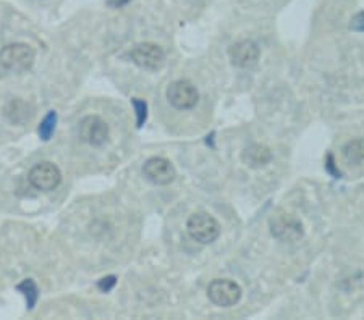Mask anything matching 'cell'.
Wrapping results in <instances>:
<instances>
[{
	"instance_id": "1",
	"label": "cell",
	"mask_w": 364,
	"mask_h": 320,
	"mask_svg": "<svg viewBox=\"0 0 364 320\" xmlns=\"http://www.w3.org/2000/svg\"><path fill=\"white\" fill-rule=\"evenodd\" d=\"M34 58H36V54L33 48L23 43L9 44L0 50V65L14 73L28 72L33 67Z\"/></svg>"
},
{
	"instance_id": "2",
	"label": "cell",
	"mask_w": 364,
	"mask_h": 320,
	"mask_svg": "<svg viewBox=\"0 0 364 320\" xmlns=\"http://www.w3.org/2000/svg\"><path fill=\"white\" fill-rule=\"evenodd\" d=\"M188 235L199 244L214 243L220 235V225L208 212H196L188 219Z\"/></svg>"
},
{
	"instance_id": "3",
	"label": "cell",
	"mask_w": 364,
	"mask_h": 320,
	"mask_svg": "<svg viewBox=\"0 0 364 320\" xmlns=\"http://www.w3.org/2000/svg\"><path fill=\"white\" fill-rule=\"evenodd\" d=\"M208 298L220 307H232L242 299V288L240 285L228 278H217L208 287Z\"/></svg>"
},
{
	"instance_id": "4",
	"label": "cell",
	"mask_w": 364,
	"mask_h": 320,
	"mask_svg": "<svg viewBox=\"0 0 364 320\" xmlns=\"http://www.w3.org/2000/svg\"><path fill=\"white\" fill-rule=\"evenodd\" d=\"M28 182L38 191H54L62 182V173L52 162H41L28 173Z\"/></svg>"
},
{
	"instance_id": "5",
	"label": "cell",
	"mask_w": 364,
	"mask_h": 320,
	"mask_svg": "<svg viewBox=\"0 0 364 320\" xmlns=\"http://www.w3.org/2000/svg\"><path fill=\"white\" fill-rule=\"evenodd\" d=\"M167 99L170 106L177 110H190L196 107L199 101V92L196 86L186 79L173 81L167 89Z\"/></svg>"
},
{
	"instance_id": "6",
	"label": "cell",
	"mask_w": 364,
	"mask_h": 320,
	"mask_svg": "<svg viewBox=\"0 0 364 320\" xmlns=\"http://www.w3.org/2000/svg\"><path fill=\"white\" fill-rule=\"evenodd\" d=\"M130 58L134 65H138L139 68L156 72V70L162 68L164 62H166V54H164L162 48H159L157 44L143 43L134 45L130 50Z\"/></svg>"
},
{
	"instance_id": "7",
	"label": "cell",
	"mask_w": 364,
	"mask_h": 320,
	"mask_svg": "<svg viewBox=\"0 0 364 320\" xmlns=\"http://www.w3.org/2000/svg\"><path fill=\"white\" fill-rule=\"evenodd\" d=\"M271 233L280 241H296L304 235V226L293 214H280L271 220Z\"/></svg>"
},
{
	"instance_id": "8",
	"label": "cell",
	"mask_w": 364,
	"mask_h": 320,
	"mask_svg": "<svg viewBox=\"0 0 364 320\" xmlns=\"http://www.w3.org/2000/svg\"><path fill=\"white\" fill-rule=\"evenodd\" d=\"M80 136L83 141L99 148L109 139V125L97 115H87L80 121Z\"/></svg>"
},
{
	"instance_id": "9",
	"label": "cell",
	"mask_w": 364,
	"mask_h": 320,
	"mask_svg": "<svg viewBox=\"0 0 364 320\" xmlns=\"http://www.w3.org/2000/svg\"><path fill=\"white\" fill-rule=\"evenodd\" d=\"M143 173L151 183L159 186L170 184L175 180V177H177L175 167L170 164V160L164 159V157H151L149 160H146Z\"/></svg>"
},
{
	"instance_id": "10",
	"label": "cell",
	"mask_w": 364,
	"mask_h": 320,
	"mask_svg": "<svg viewBox=\"0 0 364 320\" xmlns=\"http://www.w3.org/2000/svg\"><path fill=\"white\" fill-rule=\"evenodd\" d=\"M259 55L261 50L257 48V44L248 39L235 43L232 48L228 49V57H230L232 65L238 68L255 67L257 60H259Z\"/></svg>"
},
{
	"instance_id": "11",
	"label": "cell",
	"mask_w": 364,
	"mask_h": 320,
	"mask_svg": "<svg viewBox=\"0 0 364 320\" xmlns=\"http://www.w3.org/2000/svg\"><path fill=\"white\" fill-rule=\"evenodd\" d=\"M242 160L250 168H262L272 160V153L267 145L251 144L242 153Z\"/></svg>"
},
{
	"instance_id": "12",
	"label": "cell",
	"mask_w": 364,
	"mask_h": 320,
	"mask_svg": "<svg viewBox=\"0 0 364 320\" xmlns=\"http://www.w3.org/2000/svg\"><path fill=\"white\" fill-rule=\"evenodd\" d=\"M5 114H7L9 120L14 121V123H25L26 120H29L33 116V107L25 101L15 99V101H11L9 104Z\"/></svg>"
},
{
	"instance_id": "13",
	"label": "cell",
	"mask_w": 364,
	"mask_h": 320,
	"mask_svg": "<svg viewBox=\"0 0 364 320\" xmlns=\"http://www.w3.org/2000/svg\"><path fill=\"white\" fill-rule=\"evenodd\" d=\"M343 159L351 165H360L364 162V139H353L343 148Z\"/></svg>"
},
{
	"instance_id": "14",
	"label": "cell",
	"mask_w": 364,
	"mask_h": 320,
	"mask_svg": "<svg viewBox=\"0 0 364 320\" xmlns=\"http://www.w3.org/2000/svg\"><path fill=\"white\" fill-rule=\"evenodd\" d=\"M16 289H18L20 293H23V296H25V298H26L28 309L29 311L34 309V306H36L38 298H39V289H38V285L34 283V280H31V278H28V280L21 282L18 287H16Z\"/></svg>"
},
{
	"instance_id": "15",
	"label": "cell",
	"mask_w": 364,
	"mask_h": 320,
	"mask_svg": "<svg viewBox=\"0 0 364 320\" xmlns=\"http://www.w3.org/2000/svg\"><path fill=\"white\" fill-rule=\"evenodd\" d=\"M55 123H57V114L54 110H50V112L44 116V120L41 121V125L38 128L39 138L43 139V141H49L50 136L54 135Z\"/></svg>"
},
{
	"instance_id": "16",
	"label": "cell",
	"mask_w": 364,
	"mask_h": 320,
	"mask_svg": "<svg viewBox=\"0 0 364 320\" xmlns=\"http://www.w3.org/2000/svg\"><path fill=\"white\" fill-rule=\"evenodd\" d=\"M132 104L134 107V112H136V126L141 128L146 123V120H148V104L141 101V99H132Z\"/></svg>"
},
{
	"instance_id": "17",
	"label": "cell",
	"mask_w": 364,
	"mask_h": 320,
	"mask_svg": "<svg viewBox=\"0 0 364 320\" xmlns=\"http://www.w3.org/2000/svg\"><path fill=\"white\" fill-rule=\"evenodd\" d=\"M117 285V277L110 275V277H104L101 280L97 282V288L102 291V293H109L110 289H112Z\"/></svg>"
},
{
	"instance_id": "18",
	"label": "cell",
	"mask_w": 364,
	"mask_h": 320,
	"mask_svg": "<svg viewBox=\"0 0 364 320\" xmlns=\"http://www.w3.org/2000/svg\"><path fill=\"white\" fill-rule=\"evenodd\" d=\"M350 28L353 31H364V11H360L353 16V20L350 23Z\"/></svg>"
},
{
	"instance_id": "19",
	"label": "cell",
	"mask_w": 364,
	"mask_h": 320,
	"mask_svg": "<svg viewBox=\"0 0 364 320\" xmlns=\"http://www.w3.org/2000/svg\"><path fill=\"white\" fill-rule=\"evenodd\" d=\"M130 2H132V0H107V5H109V7H112V9H122Z\"/></svg>"
}]
</instances>
